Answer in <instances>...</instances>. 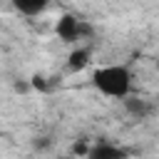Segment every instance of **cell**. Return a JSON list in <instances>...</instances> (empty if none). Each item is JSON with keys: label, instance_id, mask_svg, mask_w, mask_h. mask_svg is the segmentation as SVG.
<instances>
[{"label": "cell", "instance_id": "6da1fadb", "mask_svg": "<svg viewBox=\"0 0 159 159\" xmlns=\"http://www.w3.org/2000/svg\"><path fill=\"white\" fill-rule=\"evenodd\" d=\"M94 87L109 97H127L132 87V77L124 67H102L94 72Z\"/></svg>", "mask_w": 159, "mask_h": 159}, {"label": "cell", "instance_id": "7a4b0ae2", "mask_svg": "<svg viewBox=\"0 0 159 159\" xmlns=\"http://www.w3.org/2000/svg\"><path fill=\"white\" fill-rule=\"evenodd\" d=\"M77 25H80V20L75 15H62L57 22V35L65 42H72V40H77Z\"/></svg>", "mask_w": 159, "mask_h": 159}, {"label": "cell", "instance_id": "3957f363", "mask_svg": "<svg viewBox=\"0 0 159 159\" xmlns=\"http://www.w3.org/2000/svg\"><path fill=\"white\" fill-rule=\"evenodd\" d=\"M89 159H124V152L112 144H99L89 152Z\"/></svg>", "mask_w": 159, "mask_h": 159}, {"label": "cell", "instance_id": "277c9868", "mask_svg": "<svg viewBox=\"0 0 159 159\" xmlns=\"http://www.w3.org/2000/svg\"><path fill=\"white\" fill-rule=\"evenodd\" d=\"M12 2H15V7H17L20 12H25V15H37V12H42V10L47 7L50 0H12Z\"/></svg>", "mask_w": 159, "mask_h": 159}, {"label": "cell", "instance_id": "5b68a950", "mask_svg": "<svg viewBox=\"0 0 159 159\" xmlns=\"http://www.w3.org/2000/svg\"><path fill=\"white\" fill-rule=\"evenodd\" d=\"M89 62V50L87 47H82V50H75L72 55H70V70H82L84 65Z\"/></svg>", "mask_w": 159, "mask_h": 159}, {"label": "cell", "instance_id": "8992f818", "mask_svg": "<svg viewBox=\"0 0 159 159\" xmlns=\"http://www.w3.org/2000/svg\"><path fill=\"white\" fill-rule=\"evenodd\" d=\"M124 107H127L132 114H137V117H144V114L149 112V104H147L144 99H137V97H129V99H124Z\"/></svg>", "mask_w": 159, "mask_h": 159}, {"label": "cell", "instance_id": "52a82bcc", "mask_svg": "<svg viewBox=\"0 0 159 159\" xmlns=\"http://www.w3.org/2000/svg\"><path fill=\"white\" fill-rule=\"evenodd\" d=\"M32 87H37V89H47V82H45L42 77H32Z\"/></svg>", "mask_w": 159, "mask_h": 159}, {"label": "cell", "instance_id": "ba28073f", "mask_svg": "<svg viewBox=\"0 0 159 159\" xmlns=\"http://www.w3.org/2000/svg\"><path fill=\"white\" fill-rule=\"evenodd\" d=\"M72 152H75V154H87V147H84V142H77V144L72 147Z\"/></svg>", "mask_w": 159, "mask_h": 159}]
</instances>
